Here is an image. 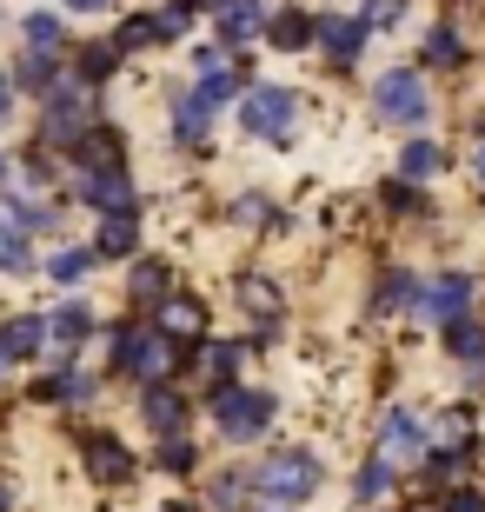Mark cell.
<instances>
[{"label": "cell", "instance_id": "obj_16", "mask_svg": "<svg viewBox=\"0 0 485 512\" xmlns=\"http://www.w3.org/2000/svg\"><path fill=\"white\" fill-rule=\"evenodd\" d=\"M439 167H446V147H432V140H412V147L399 153V173H406L412 187H419V180H432Z\"/></svg>", "mask_w": 485, "mask_h": 512}, {"label": "cell", "instance_id": "obj_22", "mask_svg": "<svg viewBox=\"0 0 485 512\" xmlns=\"http://www.w3.org/2000/svg\"><path fill=\"white\" fill-rule=\"evenodd\" d=\"M87 266H94V253H54V260H47V273H54V280L60 286H80V280H87Z\"/></svg>", "mask_w": 485, "mask_h": 512}, {"label": "cell", "instance_id": "obj_33", "mask_svg": "<svg viewBox=\"0 0 485 512\" xmlns=\"http://www.w3.org/2000/svg\"><path fill=\"white\" fill-rule=\"evenodd\" d=\"M426 60H432V67H452V60H459V34H446V27H439V34H432V47H426Z\"/></svg>", "mask_w": 485, "mask_h": 512}, {"label": "cell", "instance_id": "obj_40", "mask_svg": "<svg viewBox=\"0 0 485 512\" xmlns=\"http://www.w3.org/2000/svg\"><path fill=\"white\" fill-rule=\"evenodd\" d=\"M67 7H74V14H100V7H107V0H67Z\"/></svg>", "mask_w": 485, "mask_h": 512}, {"label": "cell", "instance_id": "obj_44", "mask_svg": "<svg viewBox=\"0 0 485 512\" xmlns=\"http://www.w3.org/2000/svg\"><path fill=\"white\" fill-rule=\"evenodd\" d=\"M0 180H7V160H0Z\"/></svg>", "mask_w": 485, "mask_h": 512}, {"label": "cell", "instance_id": "obj_13", "mask_svg": "<svg viewBox=\"0 0 485 512\" xmlns=\"http://www.w3.org/2000/svg\"><path fill=\"white\" fill-rule=\"evenodd\" d=\"M466 300H472V280H466V273H446V280L426 293V313H432V320H459Z\"/></svg>", "mask_w": 485, "mask_h": 512}, {"label": "cell", "instance_id": "obj_30", "mask_svg": "<svg viewBox=\"0 0 485 512\" xmlns=\"http://www.w3.org/2000/svg\"><path fill=\"white\" fill-rule=\"evenodd\" d=\"M233 366H240V346H226V340H213V346H206V373L233 380Z\"/></svg>", "mask_w": 485, "mask_h": 512}, {"label": "cell", "instance_id": "obj_24", "mask_svg": "<svg viewBox=\"0 0 485 512\" xmlns=\"http://www.w3.org/2000/svg\"><path fill=\"white\" fill-rule=\"evenodd\" d=\"M40 393L47 399H87L94 380H87V373H54V380H40Z\"/></svg>", "mask_w": 485, "mask_h": 512}, {"label": "cell", "instance_id": "obj_43", "mask_svg": "<svg viewBox=\"0 0 485 512\" xmlns=\"http://www.w3.org/2000/svg\"><path fill=\"white\" fill-rule=\"evenodd\" d=\"M7 506H14V493H7V479H0V512H7Z\"/></svg>", "mask_w": 485, "mask_h": 512}, {"label": "cell", "instance_id": "obj_8", "mask_svg": "<svg viewBox=\"0 0 485 512\" xmlns=\"http://www.w3.org/2000/svg\"><path fill=\"white\" fill-rule=\"evenodd\" d=\"M87 473H94L100 486H120V479L133 473V453L113 433H94V439H87Z\"/></svg>", "mask_w": 485, "mask_h": 512}, {"label": "cell", "instance_id": "obj_12", "mask_svg": "<svg viewBox=\"0 0 485 512\" xmlns=\"http://www.w3.org/2000/svg\"><path fill=\"white\" fill-rule=\"evenodd\" d=\"M40 340H47V320H34V313H20V320L0 326V353H7V360H27V353H40Z\"/></svg>", "mask_w": 485, "mask_h": 512}, {"label": "cell", "instance_id": "obj_18", "mask_svg": "<svg viewBox=\"0 0 485 512\" xmlns=\"http://www.w3.org/2000/svg\"><path fill=\"white\" fill-rule=\"evenodd\" d=\"M74 147H80V167H120V140H113V133H94V127H87Z\"/></svg>", "mask_w": 485, "mask_h": 512}, {"label": "cell", "instance_id": "obj_7", "mask_svg": "<svg viewBox=\"0 0 485 512\" xmlns=\"http://www.w3.org/2000/svg\"><path fill=\"white\" fill-rule=\"evenodd\" d=\"M419 453H426V433H419V419H412V413H386V419H379V459L399 466V459H419Z\"/></svg>", "mask_w": 485, "mask_h": 512}, {"label": "cell", "instance_id": "obj_38", "mask_svg": "<svg viewBox=\"0 0 485 512\" xmlns=\"http://www.w3.org/2000/svg\"><path fill=\"white\" fill-rule=\"evenodd\" d=\"M366 20H373V27H392V20H399V0H366Z\"/></svg>", "mask_w": 485, "mask_h": 512}, {"label": "cell", "instance_id": "obj_4", "mask_svg": "<svg viewBox=\"0 0 485 512\" xmlns=\"http://www.w3.org/2000/svg\"><path fill=\"white\" fill-rule=\"evenodd\" d=\"M379 114L399 120V127H419V120L432 114V107H426V87H419V74H412V67H392V74L379 80Z\"/></svg>", "mask_w": 485, "mask_h": 512}, {"label": "cell", "instance_id": "obj_2", "mask_svg": "<svg viewBox=\"0 0 485 512\" xmlns=\"http://www.w3.org/2000/svg\"><path fill=\"white\" fill-rule=\"evenodd\" d=\"M113 360L127 366L133 380H167V366H173V340L167 333H147V326H120V346H113Z\"/></svg>", "mask_w": 485, "mask_h": 512}, {"label": "cell", "instance_id": "obj_17", "mask_svg": "<svg viewBox=\"0 0 485 512\" xmlns=\"http://www.w3.org/2000/svg\"><path fill=\"white\" fill-rule=\"evenodd\" d=\"M266 40L293 54V47H306V40H313V20H306V14H273V20H266Z\"/></svg>", "mask_w": 485, "mask_h": 512}, {"label": "cell", "instance_id": "obj_19", "mask_svg": "<svg viewBox=\"0 0 485 512\" xmlns=\"http://www.w3.org/2000/svg\"><path fill=\"white\" fill-rule=\"evenodd\" d=\"M47 333H54L60 346H80V340H87V333H94V313H87V306H60V313H54V326H47Z\"/></svg>", "mask_w": 485, "mask_h": 512}, {"label": "cell", "instance_id": "obj_28", "mask_svg": "<svg viewBox=\"0 0 485 512\" xmlns=\"http://www.w3.org/2000/svg\"><path fill=\"white\" fill-rule=\"evenodd\" d=\"M386 486H392V459H373V466L359 473V499H379Z\"/></svg>", "mask_w": 485, "mask_h": 512}, {"label": "cell", "instance_id": "obj_21", "mask_svg": "<svg viewBox=\"0 0 485 512\" xmlns=\"http://www.w3.org/2000/svg\"><path fill=\"white\" fill-rule=\"evenodd\" d=\"M206 114H213V107H206L200 94H187V100H180V114H173V133H180V140H200V133H206Z\"/></svg>", "mask_w": 485, "mask_h": 512}, {"label": "cell", "instance_id": "obj_9", "mask_svg": "<svg viewBox=\"0 0 485 512\" xmlns=\"http://www.w3.org/2000/svg\"><path fill=\"white\" fill-rule=\"evenodd\" d=\"M313 40H326V54L333 60H353L359 47H366V20H353V14H326L313 27Z\"/></svg>", "mask_w": 485, "mask_h": 512}, {"label": "cell", "instance_id": "obj_5", "mask_svg": "<svg viewBox=\"0 0 485 512\" xmlns=\"http://www.w3.org/2000/svg\"><path fill=\"white\" fill-rule=\"evenodd\" d=\"M293 107L299 100L286 94V87H253V94H246V133H260V140H280L286 127H293Z\"/></svg>", "mask_w": 485, "mask_h": 512}, {"label": "cell", "instance_id": "obj_14", "mask_svg": "<svg viewBox=\"0 0 485 512\" xmlns=\"http://www.w3.org/2000/svg\"><path fill=\"white\" fill-rule=\"evenodd\" d=\"M266 20H260V0H220V34L240 47V40H253Z\"/></svg>", "mask_w": 485, "mask_h": 512}, {"label": "cell", "instance_id": "obj_20", "mask_svg": "<svg viewBox=\"0 0 485 512\" xmlns=\"http://www.w3.org/2000/svg\"><path fill=\"white\" fill-rule=\"evenodd\" d=\"M446 346L459 353V360H485V326H472V320H452V326H446Z\"/></svg>", "mask_w": 485, "mask_h": 512}, {"label": "cell", "instance_id": "obj_11", "mask_svg": "<svg viewBox=\"0 0 485 512\" xmlns=\"http://www.w3.org/2000/svg\"><path fill=\"white\" fill-rule=\"evenodd\" d=\"M200 326H206V306L200 300H160V333L167 340H200Z\"/></svg>", "mask_w": 485, "mask_h": 512}, {"label": "cell", "instance_id": "obj_23", "mask_svg": "<svg viewBox=\"0 0 485 512\" xmlns=\"http://www.w3.org/2000/svg\"><path fill=\"white\" fill-rule=\"evenodd\" d=\"M133 293H140V300H167V266H160V260L133 266Z\"/></svg>", "mask_w": 485, "mask_h": 512}, {"label": "cell", "instance_id": "obj_25", "mask_svg": "<svg viewBox=\"0 0 485 512\" xmlns=\"http://www.w3.org/2000/svg\"><path fill=\"white\" fill-rule=\"evenodd\" d=\"M412 300H419L412 273H386V286H379V306H392V313H399V306H412Z\"/></svg>", "mask_w": 485, "mask_h": 512}, {"label": "cell", "instance_id": "obj_31", "mask_svg": "<svg viewBox=\"0 0 485 512\" xmlns=\"http://www.w3.org/2000/svg\"><path fill=\"white\" fill-rule=\"evenodd\" d=\"M160 466H167V473H187L193 466V446L180 433H167V446H160Z\"/></svg>", "mask_w": 485, "mask_h": 512}, {"label": "cell", "instance_id": "obj_34", "mask_svg": "<svg viewBox=\"0 0 485 512\" xmlns=\"http://www.w3.org/2000/svg\"><path fill=\"white\" fill-rule=\"evenodd\" d=\"M240 293H246V306H253V313H273V306H280V293H273L266 280H246Z\"/></svg>", "mask_w": 485, "mask_h": 512}, {"label": "cell", "instance_id": "obj_41", "mask_svg": "<svg viewBox=\"0 0 485 512\" xmlns=\"http://www.w3.org/2000/svg\"><path fill=\"white\" fill-rule=\"evenodd\" d=\"M472 173H479V180H485V140H479V153H472Z\"/></svg>", "mask_w": 485, "mask_h": 512}, {"label": "cell", "instance_id": "obj_29", "mask_svg": "<svg viewBox=\"0 0 485 512\" xmlns=\"http://www.w3.org/2000/svg\"><path fill=\"white\" fill-rule=\"evenodd\" d=\"M246 486H253L246 473H226L220 486H213V506H226V512H233V506H246Z\"/></svg>", "mask_w": 485, "mask_h": 512}, {"label": "cell", "instance_id": "obj_27", "mask_svg": "<svg viewBox=\"0 0 485 512\" xmlns=\"http://www.w3.org/2000/svg\"><path fill=\"white\" fill-rule=\"evenodd\" d=\"M153 27H160V40L187 34V27H193V7H187V0H180V7H160V14H153Z\"/></svg>", "mask_w": 485, "mask_h": 512}, {"label": "cell", "instance_id": "obj_42", "mask_svg": "<svg viewBox=\"0 0 485 512\" xmlns=\"http://www.w3.org/2000/svg\"><path fill=\"white\" fill-rule=\"evenodd\" d=\"M7 107H14V94H7V80H0V120H7Z\"/></svg>", "mask_w": 485, "mask_h": 512}, {"label": "cell", "instance_id": "obj_26", "mask_svg": "<svg viewBox=\"0 0 485 512\" xmlns=\"http://www.w3.org/2000/svg\"><path fill=\"white\" fill-rule=\"evenodd\" d=\"M153 40H160V27H153V20L140 14V20H127V27H120V40H113V47L127 54V47H153Z\"/></svg>", "mask_w": 485, "mask_h": 512}, {"label": "cell", "instance_id": "obj_35", "mask_svg": "<svg viewBox=\"0 0 485 512\" xmlns=\"http://www.w3.org/2000/svg\"><path fill=\"white\" fill-rule=\"evenodd\" d=\"M20 80H27V87H40V94H47V80H54V60H47V54H34V60H27V67H20Z\"/></svg>", "mask_w": 485, "mask_h": 512}, {"label": "cell", "instance_id": "obj_39", "mask_svg": "<svg viewBox=\"0 0 485 512\" xmlns=\"http://www.w3.org/2000/svg\"><path fill=\"white\" fill-rule=\"evenodd\" d=\"M446 512H485V499H479V493H452Z\"/></svg>", "mask_w": 485, "mask_h": 512}, {"label": "cell", "instance_id": "obj_45", "mask_svg": "<svg viewBox=\"0 0 485 512\" xmlns=\"http://www.w3.org/2000/svg\"><path fill=\"white\" fill-rule=\"evenodd\" d=\"M167 512H187V506H167Z\"/></svg>", "mask_w": 485, "mask_h": 512}, {"label": "cell", "instance_id": "obj_32", "mask_svg": "<svg viewBox=\"0 0 485 512\" xmlns=\"http://www.w3.org/2000/svg\"><path fill=\"white\" fill-rule=\"evenodd\" d=\"M0 266H7V273L27 266V240H20V227H0Z\"/></svg>", "mask_w": 485, "mask_h": 512}, {"label": "cell", "instance_id": "obj_3", "mask_svg": "<svg viewBox=\"0 0 485 512\" xmlns=\"http://www.w3.org/2000/svg\"><path fill=\"white\" fill-rule=\"evenodd\" d=\"M260 486H266V499H280V506H293V499H306L319 486V466L306 453H273L260 466Z\"/></svg>", "mask_w": 485, "mask_h": 512}, {"label": "cell", "instance_id": "obj_10", "mask_svg": "<svg viewBox=\"0 0 485 512\" xmlns=\"http://www.w3.org/2000/svg\"><path fill=\"white\" fill-rule=\"evenodd\" d=\"M140 413H147V426H153V433H180V426H187V406H180V393H173V386H160V380L147 386Z\"/></svg>", "mask_w": 485, "mask_h": 512}, {"label": "cell", "instance_id": "obj_37", "mask_svg": "<svg viewBox=\"0 0 485 512\" xmlns=\"http://www.w3.org/2000/svg\"><path fill=\"white\" fill-rule=\"evenodd\" d=\"M113 54H120V47H87V80H107L113 74Z\"/></svg>", "mask_w": 485, "mask_h": 512}, {"label": "cell", "instance_id": "obj_6", "mask_svg": "<svg viewBox=\"0 0 485 512\" xmlns=\"http://www.w3.org/2000/svg\"><path fill=\"white\" fill-rule=\"evenodd\" d=\"M74 193L87 207H107V213H127L133 207V187H127V167H80Z\"/></svg>", "mask_w": 485, "mask_h": 512}, {"label": "cell", "instance_id": "obj_36", "mask_svg": "<svg viewBox=\"0 0 485 512\" xmlns=\"http://www.w3.org/2000/svg\"><path fill=\"white\" fill-rule=\"evenodd\" d=\"M27 40H34V47H54V40H60V20L34 14V20H27Z\"/></svg>", "mask_w": 485, "mask_h": 512}, {"label": "cell", "instance_id": "obj_1", "mask_svg": "<svg viewBox=\"0 0 485 512\" xmlns=\"http://www.w3.org/2000/svg\"><path fill=\"white\" fill-rule=\"evenodd\" d=\"M213 419H220L226 439H260L266 419H273V399H266L260 386H220V393H213Z\"/></svg>", "mask_w": 485, "mask_h": 512}, {"label": "cell", "instance_id": "obj_15", "mask_svg": "<svg viewBox=\"0 0 485 512\" xmlns=\"http://www.w3.org/2000/svg\"><path fill=\"white\" fill-rule=\"evenodd\" d=\"M133 247H140V227H133V207H127V213H107V227H100V253H107V260H127Z\"/></svg>", "mask_w": 485, "mask_h": 512}]
</instances>
